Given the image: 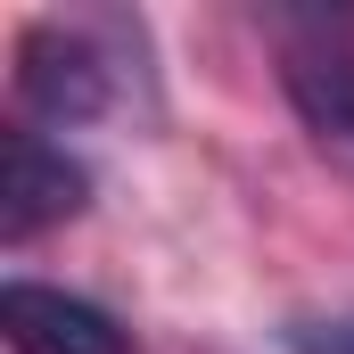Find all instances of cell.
Wrapping results in <instances>:
<instances>
[{
    "mask_svg": "<svg viewBox=\"0 0 354 354\" xmlns=\"http://www.w3.org/2000/svg\"><path fill=\"white\" fill-rule=\"evenodd\" d=\"M288 354H354V313H338V322H288Z\"/></svg>",
    "mask_w": 354,
    "mask_h": 354,
    "instance_id": "cell-5",
    "label": "cell"
},
{
    "mask_svg": "<svg viewBox=\"0 0 354 354\" xmlns=\"http://www.w3.org/2000/svg\"><path fill=\"white\" fill-rule=\"evenodd\" d=\"M83 206H91V174L58 149V140H41V132H25V124L0 140V239H8V248H25V239L75 223Z\"/></svg>",
    "mask_w": 354,
    "mask_h": 354,
    "instance_id": "cell-2",
    "label": "cell"
},
{
    "mask_svg": "<svg viewBox=\"0 0 354 354\" xmlns=\"http://www.w3.org/2000/svg\"><path fill=\"white\" fill-rule=\"evenodd\" d=\"M280 83H288L297 115L322 140H346L354 149V50H305V58L280 66Z\"/></svg>",
    "mask_w": 354,
    "mask_h": 354,
    "instance_id": "cell-4",
    "label": "cell"
},
{
    "mask_svg": "<svg viewBox=\"0 0 354 354\" xmlns=\"http://www.w3.org/2000/svg\"><path fill=\"white\" fill-rule=\"evenodd\" d=\"M124 41H140V25L124 17H41L17 33V99L41 124H99L124 107Z\"/></svg>",
    "mask_w": 354,
    "mask_h": 354,
    "instance_id": "cell-1",
    "label": "cell"
},
{
    "mask_svg": "<svg viewBox=\"0 0 354 354\" xmlns=\"http://www.w3.org/2000/svg\"><path fill=\"white\" fill-rule=\"evenodd\" d=\"M0 330H8V354H132L115 313H99L91 297L50 288V280H8L0 288Z\"/></svg>",
    "mask_w": 354,
    "mask_h": 354,
    "instance_id": "cell-3",
    "label": "cell"
}]
</instances>
